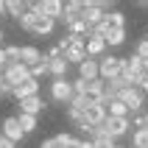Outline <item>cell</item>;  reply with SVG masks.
<instances>
[{"label":"cell","instance_id":"obj_1","mask_svg":"<svg viewBox=\"0 0 148 148\" xmlns=\"http://www.w3.org/2000/svg\"><path fill=\"white\" fill-rule=\"evenodd\" d=\"M20 28L34 34V36H50L53 28H56V20H50V17H45V14H36V11H28V14L20 20Z\"/></svg>","mask_w":148,"mask_h":148},{"label":"cell","instance_id":"obj_2","mask_svg":"<svg viewBox=\"0 0 148 148\" xmlns=\"http://www.w3.org/2000/svg\"><path fill=\"white\" fill-rule=\"evenodd\" d=\"M101 67V81H115L123 75V56H103L98 59Z\"/></svg>","mask_w":148,"mask_h":148},{"label":"cell","instance_id":"obj_3","mask_svg":"<svg viewBox=\"0 0 148 148\" xmlns=\"http://www.w3.org/2000/svg\"><path fill=\"white\" fill-rule=\"evenodd\" d=\"M73 95H75L73 81H67V78H53V81H50V98L56 101V103H67V106H70Z\"/></svg>","mask_w":148,"mask_h":148},{"label":"cell","instance_id":"obj_4","mask_svg":"<svg viewBox=\"0 0 148 148\" xmlns=\"http://www.w3.org/2000/svg\"><path fill=\"white\" fill-rule=\"evenodd\" d=\"M129 132H132V120L129 117H106V123H103V134L112 137L115 143L120 137H126Z\"/></svg>","mask_w":148,"mask_h":148},{"label":"cell","instance_id":"obj_5","mask_svg":"<svg viewBox=\"0 0 148 148\" xmlns=\"http://www.w3.org/2000/svg\"><path fill=\"white\" fill-rule=\"evenodd\" d=\"M3 78H6V84L14 90V87H20V84H25L28 78H31V67H25L23 62H17V64H8L6 70H3Z\"/></svg>","mask_w":148,"mask_h":148},{"label":"cell","instance_id":"obj_6","mask_svg":"<svg viewBox=\"0 0 148 148\" xmlns=\"http://www.w3.org/2000/svg\"><path fill=\"white\" fill-rule=\"evenodd\" d=\"M117 98L129 106V112H132V115H140L143 106H145V92H143L140 87H129V90H123Z\"/></svg>","mask_w":148,"mask_h":148},{"label":"cell","instance_id":"obj_7","mask_svg":"<svg viewBox=\"0 0 148 148\" xmlns=\"http://www.w3.org/2000/svg\"><path fill=\"white\" fill-rule=\"evenodd\" d=\"M70 36H73V34H70ZM64 59L67 62H70V64H81L84 59H90L87 56V39H84V36H73V42H70V48L64 50Z\"/></svg>","mask_w":148,"mask_h":148},{"label":"cell","instance_id":"obj_8","mask_svg":"<svg viewBox=\"0 0 148 148\" xmlns=\"http://www.w3.org/2000/svg\"><path fill=\"white\" fill-rule=\"evenodd\" d=\"M3 137H6V140H11L17 145V143H23L25 140V132H23V126H20V120H17V115H11V117H6V120H3Z\"/></svg>","mask_w":148,"mask_h":148},{"label":"cell","instance_id":"obj_9","mask_svg":"<svg viewBox=\"0 0 148 148\" xmlns=\"http://www.w3.org/2000/svg\"><path fill=\"white\" fill-rule=\"evenodd\" d=\"M106 109L101 106V103H90V106L84 109V120H87V123L92 126V129H95V126H103L106 123Z\"/></svg>","mask_w":148,"mask_h":148},{"label":"cell","instance_id":"obj_10","mask_svg":"<svg viewBox=\"0 0 148 148\" xmlns=\"http://www.w3.org/2000/svg\"><path fill=\"white\" fill-rule=\"evenodd\" d=\"M78 78H84V81H95V78H101L98 59H84L81 64H78Z\"/></svg>","mask_w":148,"mask_h":148},{"label":"cell","instance_id":"obj_11","mask_svg":"<svg viewBox=\"0 0 148 148\" xmlns=\"http://www.w3.org/2000/svg\"><path fill=\"white\" fill-rule=\"evenodd\" d=\"M11 95H14L17 101L34 98V95H39V81H36V78H28L25 84H20V87H14V90H11Z\"/></svg>","mask_w":148,"mask_h":148},{"label":"cell","instance_id":"obj_12","mask_svg":"<svg viewBox=\"0 0 148 148\" xmlns=\"http://www.w3.org/2000/svg\"><path fill=\"white\" fill-rule=\"evenodd\" d=\"M42 50L39 48H34V45H20V62H23L25 67H34V64H39L42 62Z\"/></svg>","mask_w":148,"mask_h":148},{"label":"cell","instance_id":"obj_13","mask_svg":"<svg viewBox=\"0 0 148 148\" xmlns=\"http://www.w3.org/2000/svg\"><path fill=\"white\" fill-rule=\"evenodd\" d=\"M17 106H20V112L23 115H39V112H45V101L39 98V95H34V98H25V101H17Z\"/></svg>","mask_w":148,"mask_h":148},{"label":"cell","instance_id":"obj_14","mask_svg":"<svg viewBox=\"0 0 148 148\" xmlns=\"http://www.w3.org/2000/svg\"><path fill=\"white\" fill-rule=\"evenodd\" d=\"M81 11H84V0H70V3H64V14H62L59 23H64V25L75 23L81 17Z\"/></svg>","mask_w":148,"mask_h":148},{"label":"cell","instance_id":"obj_15","mask_svg":"<svg viewBox=\"0 0 148 148\" xmlns=\"http://www.w3.org/2000/svg\"><path fill=\"white\" fill-rule=\"evenodd\" d=\"M67 73H70V62H67L64 56L62 59H50L48 75H53V78H67Z\"/></svg>","mask_w":148,"mask_h":148},{"label":"cell","instance_id":"obj_16","mask_svg":"<svg viewBox=\"0 0 148 148\" xmlns=\"http://www.w3.org/2000/svg\"><path fill=\"white\" fill-rule=\"evenodd\" d=\"M6 11H8V17L23 20V17L28 14V3H25V0H6Z\"/></svg>","mask_w":148,"mask_h":148},{"label":"cell","instance_id":"obj_17","mask_svg":"<svg viewBox=\"0 0 148 148\" xmlns=\"http://www.w3.org/2000/svg\"><path fill=\"white\" fill-rule=\"evenodd\" d=\"M103 50H106V42L103 39H95V36L87 39V56L90 59H103Z\"/></svg>","mask_w":148,"mask_h":148},{"label":"cell","instance_id":"obj_18","mask_svg":"<svg viewBox=\"0 0 148 148\" xmlns=\"http://www.w3.org/2000/svg\"><path fill=\"white\" fill-rule=\"evenodd\" d=\"M106 115H109V117H129L132 112H129V106H126V103H123L120 98H115V101H109Z\"/></svg>","mask_w":148,"mask_h":148},{"label":"cell","instance_id":"obj_19","mask_svg":"<svg viewBox=\"0 0 148 148\" xmlns=\"http://www.w3.org/2000/svg\"><path fill=\"white\" fill-rule=\"evenodd\" d=\"M123 42H126V28H112V31H109L106 48H120Z\"/></svg>","mask_w":148,"mask_h":148},{"label":"cell","instance_id":"obj_20","mask_svg":"<svg viewBox=\"0 0 148 148\" xmlns=\"http://www.w3.org/2000/svg\"><path fill=\"white\" fill-rule=\"evenodd\" d=\"M106 23H109V28H126V14L120 8H115V11L106 14Z\"/></svg>","mask_w":148,"mask_h":148},{"label":"cell","instance_id":"obj_21","mask_svg":"<svg viewBox=\"0 0 148 148\" xmlns=\"http://www.w3.org/2000/svg\"><path fill=\"white\" fill-rule=\"evenodd\" d=\"M129 148H148V129L132 132V145H129Z\"/></svg>","mask_w":148,"mask_h":148},{"label":"cell","instance_id":"obj_22","mask_svg":"<svg viewBox=\"0 0 148 148\" xmlns=\"http://www.w3.org/2000/svg\"><path fill=\"white\" fill-rule=\"evenodd\" d=\"M17 120H20V126H23L25 134H31L34 129H36V117H34V115H23V112H17Z\"/></svg>","mask_w":148,"mask_h":148},{"label":"cell","instance_id":"obj_23","mask_svg":"<svg viewBox=\"0 0 148 148\" xmlns=\"http://www.w3.org/2000/svg\"><path fill=\"white\" fill-rule=\"evenodd\" d=\"M48 64H50V59H48V56L42 59L39 64H34V67H31V78H36V81H39L42 75H48Z\"/></svg>","mask_w":148,"mask_h":148},{"label":"cell","instance_id":"obj_24","mask_svg":"<svg viewBox=\"0 0 148 148\" xmlns=\"http://www.w3.org/2000/svg\"><path fill=\"white\" fill-rule=\"evenodd\" d=\"M59 137V143H62V148H78V137H75V134H67V132H62V134H56Z\"/></svg>","mask_w":148,"mask_h":148},{"label":"cell","instance_id":"obj_25","mask_svg":"<svg viewBox=\"0 0 148 148\" xmlns=\"http://www.w3.org/2000/svg\"><path fill=\"white\" fill-rule=\"evenodd\" d=\"M87 106H90V101L84 98V95H73V101H70V109H78V112H84Z\"/></svg>","mask_w":148,"mask_h":148},{"label":"cell","instance_id":"obj_26","mask_svg":"<svg viewBox=\"0 0 148 148\" xmlns=\"http://www.w3.org/2000/svg\"><path fill=\"white\" fill-rule=\"evenodd\" d=\"M6 56H8V64H17V62H20V45H8Z\"/></svg>","mask_w":148,"mask_h":148},{"label":"cell","instance_id":"obj_27","mask_svg":"<svg viewBox=\"0 0 148 148\" xmlns=\"http://www.w3.org/2000/svg\"><path fill=\"white\" fill-rule=\"evenodd\" d=\"M134 56H140L143 62H145V59H148V39L137 42V50H134Z\"/></svg>","mask_w":148,"mask_h":148},{"label":"cell","instance_id":"obj_28","mask_svg":"<svg viewBox=\"0 0 148 148\" xmlns=\"http://www.w3.org/2000/svg\"><path fill=\"white\" fill-rule=\"evenodd\" d=\"M36 148H62V143H59V137H48V140H42Z\"/></svg>","mask_w":148,"mask_h":148},{"label":"cell","instance_id":"obj_29","mask_svg":"<svg viewBox=\"0 0 148 148\" xmlns=\"http://www.w3.org/2000/svg\"><path fill=\"white\" fill-rule=\"evenodd\" d=\"M132 126H134V132L145 129V115H132Z\"/></svg>","mask_w":148,"mask_h":148},{"label":"cell","instance_id":"obj_30","mask_svg":"<svg viewBox=\"0 0 148 148\" xmlns=\"http://www.w3.org/2000/svg\"><path fill=\"white\" fill-rule=\"evenodd\" d=\"M3 95H11V87L6 84V78H3V73H0V98Z\"/></svg>","mask_w":148,"mask_h":148},{"label":"cell","instance_id":"obj_31","mask_svg":"<svg viewBox=\"0 0 148 148\" xmlns=\"http://www.w3.org/2000/svg\"><path fill=\"white\" fill-rule=\"evenodd\" d=\"M64 56V53H62V48H59V45H53V48L48 50V59H62Z\"/></svg>","mask_w":148,"mask_h":148},{"label":"cell","instance_id":"obj_32","mask_svg":"<svg viewBox=\"0 0 148 148\" xmlns=\"http://www.w3.org/2000/svg\"><path fill=\"white\" fill-rule=\"evenodd\" d=\"M8 67V56H6V48H0V73Z\"/></svg>","mask_w":148,"mask_h":148},{"label":"cell","instance_id":"obj_33","mask_svg":"<svg viewBox=\"0 0 148 148\" xmlns=\"http://www.w3.org/2000/svg\"><path fill=\"white\" fill-rule=\"evenodd\" d=\"M0 148H17V145H14V143H11V140H6L3 134H0Z\"/></svg>","mask_w":148,"mask_h":148},{"label":"cell","instance_id":"obj_34","mask_svg":"<svg viewBox=\"0 0 148 148\" xmlns=\"http://www.w3.org/2000/svg\"><path fill=\"white\" fill-rule=\"evenodd\" d=\"M3 17H8V11H6V0H0V20Z\"/></svg>","mask_w":148,"mask_h":148},{"label":"cell","instance_id":"obj_35","mask_svg":"<svg viewBox=\"0 0 148 148\" xmlns=\"http://www.w3.org/2000/svg\"><path fill=\"white\" fill-rule=\"evenodd\" d=\"M143 92H145V98H148V75H145V81H143V87H140Z\"/></svg>","mask_w":148,"mask_h":148},{"label":"cell","instance_id":"obj_36","mask_svg":"<svg viewBox=\"0 0 148 148\" xmlns=\"http://www.w3.org/2000/svg\"><path fill=\"white\" fill-rule=\"evenodd\" d=\"M143 70H145V75H148V59H145V62H143Z\"/></svg>","mask_w":148,"mask_h":148},{"label":"cell","instance_id":"obj_37","mask_svg":"<svg viewBox=\"0 0 148 148\" xmlns=\"http://www.w3.org/2000/svg\"><path fill=\"white\" fill-rule=\"evenodd\" d=\"M3 36H6V34H3V28H0V42H3Z\"/></svg>","mask_w":148,"mask_h":148},{"label":"cell","instance_id":"obj_38","mask_svg":"<svg viewBox=\"0 0 148 148\" xmlns=\"http://www.w3.org/2000/svg\"><path fill=\"white\" fill-rule=\"evenodd\" d=\"M145 129H148V112H145Z\"/></svg>","mask_w":148,"mask_h":148},{"label":"cell","instance_id":"obj_39","mask_svg":"<svg viewBox=\"0 0 148 148\" xmlns=\"http://www.w3.org/2000/svg\"><path fill=\"white\" fill-rule=\"evenodd\" d=\"M115 148H126V145H115Z\"/></svg>","mask_w":148,"mask_h":148},{"label":"cell","instance_id":"obj_40","mask_svg":"<svg viewBox=\"0 0 148 148\" xmlns=\"http://www.w3.org/2000/svg\"><path fill=\"white\" fill-rule=\"evenodd\" d=\"M145 39H148V34H145Z\"/></svg>","mask_w":148,"mask_h":148}]
</instances>
